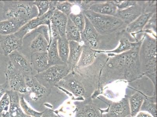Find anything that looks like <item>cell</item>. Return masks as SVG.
I'll return each instance as SVG.
<instances>
[{
  "mask_svg": "<svg viewBox=\"0 0 157 117\" xmlns=\"http://www.w3.org/2000/svg\"><path fill=\"white\" fill-rule=\"evenodd\" d=\"M100 73L93 67L71 71L55 86L71 93L77 98L86 99L98 89Z\"/></svg>",
  "mask_w": 157,
  "mask_h": 117,
  "instance_id": "obj_1",
  "label": "cell"
},
{
  "mask_svg": "<svg viewBox=\"0 0 157 117\" xmlns=\"http://www.w3.org/2000/svg\"><path fill=\"white\" fill-rule=\"evenodd\" d=\"M141 70L144 75L149 78L155 88L156 95L157 40L145 33L139 51Z\"/></svg>",
  "mask_w": 157,
  "mask_h": 117,
  "instance_id": "obj_2",
  "label": "cell"
},
{
  "mask_svg": "<svg viewBox=\"0 0 157 117\" xmlns=\"http://www.w3.org/2000/svg\"><path fill=\"white\" fill-rule=\"evenodd\" d=\"M108 54L109 58L101 70L98 89L113 81L125 78V52L117 55Z\"/></svg>",
  "mask_w": 157,
  "mask_h": 117,
  "instance_id": "obj_3",
  "label": "cell"
},
{
  "mask_svg": "<svg viewBox=\"0 0 157 117\" xmlns=\"http://www.w3.org/2000/svg\"><path fill=\"white\" fill-rule=\"evenodd\" d=\"M3 16L6 19H13L28 22L38 17V11L34 1H3Z\"/></svg>",
  "mask_w": 157,
  "mask_h": 117,
  "instance_id": "obj_4",
  "label": "cell"
},
{
  "mask_svg": "<svg viewBox=\"0 0 157 117\" xmlns=\"http://www.w3.org/2000/svg\"><path fill=\"white\" fill-rule=\"evenodd\" d=\"M81 11L99 35L103 36L125 30L127 26L121 19L113 16L101 15L90 10Z\"/></svg>",
  "mask_w": 157,
  "mask_h": 117,
  "instance_id": "obj_5",
  "label": "cell"
},
{
  "mask_svg": "<svg viewBox=\"0 0 157 117\" xmlns=\"http://www.w3.org/2000/svg\"><path fill=\"white\" fill-rule=\"evenodd\" d=\"M71 71L67 64L55 65L50 66L44 72L37 74L35 77L41 85L51 89Z\"/></svg>",
  "mask_w": 157,
  "mask_h": 117,
  "instance_id": "obj_6",
  "label": "cell"
},
{
  "mask_svg": "<svg viewBox=\"0 0 157 117\" xmlns=\"http://www.w3.org/2000/svg\"><path fill=\"white\" fill-rule=\"evenodd\" d=\"M142 42V41L136 46L125 52V78L128 82H134L144 75L139 57L140 47Z\"/></svg>",
  "mask_w": 157,
  "mask_h": 117,
  "instance_id": "obj_7",
  "label": "cell"
},
{
  "mask_svg": "<svg viewBox=\"0 0 157 117\" xmlns=\"http://www.w3.org/2000/svg\"><path fill=\"white\" fill-rule=\"evenodd\" d=\"M5 74L10 90L20 95H24L26 93L25 76L14 66L10 61L7 64Z\"/></svg>",
  "mask_w": 157,
  "mask_h": 117,
  "instance_id": "obj_8",
  "label": "cell"
},
{
  "mask_svg": "<svg viewBox=\"0 0 157 117\" xmlns=\"http://www.w3.org/2000/svg\"><path fill=\"white\" fill-rule=\"evenodd\" d=\"M27 92L25 97L33 102H41L48 96L51 89H48L38 82L35 75L25 76Z\"/></svg>",
  "mask_w": 157,
  "mask_h": 117,
  "instance_id": "obj_9",
  "label": "cell"
},
{
  "mask_svg": "<svg viewBox=\"0 0 157 117\" xmlns=\"http://www.w3.org/2000/svg\"><path fill=\"white\" fill-rule=\"evenodd\" d=\"M85 27L81 33V42L83 43L84 45L92 49L100 51L102 36L99 35L85 16Z\"/></svg>",
  "mask_w": 157,
  "mask_h": 117,
  "instance_id": "obj_10",
  "label": "cell"
},
{
  "mask_svg": "<svg viewBox=\"0 0 157 117\" xmlns=\"http://www.w3.org/2000/svg\"><path fill=\"white\" fill-rule=\"evenodd\" d=\"M55 10L49 9L46 13L42 16L37 17L31 20L15 34L23 39L24 37L28 33L41 25H47L49 28V31H51V20Z\"/></svg>",
  "mask_w": 157,
  "mask_h": 117,
  "instance_id": "obj_11",
  "label": "cell"
},
{
  "mask_svg": "<svg viewBox=\"0 0 157 117\" xmlns=\"http://www.w3.org/2000/svg\"><path fill=\"white\" fill-rule=\"evenodd\" d=\"M23 39L16 34L0 36V52L5 56L11 53L19 51L22 48Z\"/></svg>",
  "mask_w": 157,
  "mask_h": 117,
  "instance_id": "obj_12",
  "label": "cell"
},
{
  "mask_svg": "<svg viewBox=\"0 0 157 117\" xmlns=\"http://www.w3.org/2000/svg\"><path fill=\"white\" fill-rule=\"evenodd\" d=\"M145 2V1H138L137 5L127 9H118L115 16L119 18L128 25L144 13Z\"/></svg>",
  "mask_w": 157,
  "mask_h": 117,
  "instance_id": "obj_13",
  "label": "cell"
},
{
  "mask_svg": "<svg viewBox=\"0 0 157 117\" xmlns=\"http://www.w3.org/2000/svg\"><path fill=\"white\" fill-rule=\"evenodd\" d=\"M89 98L82 102H75L76 111L75 117H103L100 108Z\"/></svg>",
  "mask_w": 157,
  "mask_h": 117,
  "instance_id": "obj_14",
  "label": "cell"
},
{
  "mask_svg": "<svg viewBox=\"0 0 157 117\" xmlns=\"http://www.w3.org/2000/svg\"><path fill=\"white\" fill-rule=\"evenodd\" d=\"M10 61L14 66L24 76H34L31 61L22 53L16 51L9 55Z\"/></svg>",
  "mask_w": 157,
  "mask_h": 117,
  "instance_id": "obj_15",
  "label": "cell"
},
{
  "mask_svg": "<svg viewBox=\"0 0 157 117\" xmlns=\"http://www.w3.org/2000/svg\"><path fill=\"white\" fill-rule=\"evenodd\" d=\"M131 116L129 100L125 96L118 102L111 104L108 109L107 117H128Z\"/></svg>",
  "mask_w": 157,
  "mask_h": 117,
  "instance_id": "obj_16",
  "label": "cell"
},
{
  "mask_svg": "<svg viewBox=\"0 0 157 117\" xmlns=\"http://www.w3.org/2000/svg\"><path fill=\"white\" fill-rule=\"evenodd\" d=\"M10 99L9 111L2 117H31L25 115L20 104L19 94L9 90L7 91Z\"/></svg>",
  "mask_w": 157,
  "mask_h": 117,
  "instance_id": "obj_17",
  "label": "cell"
},
{
  "mask_svg": "<svg viewBox=\"0 0 157 117\" xmlns=\"http://www.w3.org/2000/svg\"><path fill=\"white\" fill-rule=\"evenodd\" d=\"M31 63L37 74L45 71L49 67L48 51L31 53Z\"/></svg>",
  "mask_w": 157,
  "mask_h": 117,
  "instance_id": "obj_18",
  "label": "cell"
},
{
  "mask_svg": "<svg viewBox=\"0 0 157 117\" xmlns=\"http://www.w3.org/2000/svg\"><path fill=\"white\" fill-rule=\"evenodd\" d=\"M154 13H144L135 21L127 25L125 29V32L132 34L133 36L137 33L142 32L144 27Z\"/></svg>",
  "mask_w": 157,
  "mask_h": 117,
  "instance_id": "obj_19",
  "label": "cell"
},
{
  "mask_svg": "<svg viewBox=\"0 0 157 117\" xmlns=\"http://www.w3.org/2000/svg\"><path fill=\"white\" fill-rule=\"evenodd\" d=\"M68 18L65 14L56 9L51 18V28L56 30L60 37L66 36V28Z\"/></svg>",
  "mask_w": 157,
  "mask_h": 117,
  "instance_id": "obj_20",
  "label": "cell"
},
{
  "mask_svg": "<svg viewBox=\"0 0 157 117\" xmlns=\"http://www.w3.org/2000/svg\"><path fill=\"white\" fill-rule=\"evenodd\" d=\"M27 23L28 22L13 19L0 21V36L15 34Z\"/></svg>",
  "mask_w": 157,
  "mask_h": 117,
  "instance_id": "obj_21",
  "label": "cell"
},
{
  "mask_svg": "<svg viewBox=\"0 0 157 117\" xmlns=\"http://www.w3.org/2000/svg\"><path fill=\"white\" fill-rule=\"evenodd\" d=\"M69 53L67 64L72 71L76 67L80 58L83 45L74 41H69Z\"/></svg>",
  "mask_w": 157,
  "mask_h": 117,
  "instance_id": "obj_22",
  "label": "cell"
},
{
  "mask_svg": "<svg viewBox=\"0 0 157 117\" xmlns=\"http://www.w3.org/2000/svg\"><path fill=\"white\" fill-rule=\"evenodd\" d=\"M97 53L95 50L83 45L80 58L75 68L81 69L92 65L96 59Z\"/></svg>",
  "mask_w": 157,
  "mask_h": 117,
  "instance_id": "obj_23",
  "label": "cell"
},
{
  "mask_svg": "<svg viewBox=\"0 0 157 117\" xmlns=\"http://www.w3.org/2000/svg\"><path fill=\"white\" fill-rule=\"evenodd\" d=\"M90 10L101 15L115 16L118 9L113 1H102L94 4Z\"/></svg>",
  "mask_w": 157,
  "mask_h": 117,
  "instance_id": "obj_24",
  "label": "cell"
},
{
  "mask_svg": "<svg viewBox=\"0 0 157 117\" xmlns=\"http://www.w3.org/2000/svg\"><path fill=\"white\" fill-rule=\"evenodd\" d=\"M142 39L140 41L136 42H131L126 37L123 36L120 39L119 46L116 49L108 51H95L97 52L104 53L105 54H113L117 55L122 53L125 52L132 49L136 45H137L140 43L142 42Z\"/></svg>",
  "mask_w": 157,
  "mask_h": 117,
  "instance_id": "obj_25",
  "label": "cell"
},
{
  "mask_svg": "<svg viewBox=\"0 0 157 117\" xmlns=\"http://www.w3.org/2000/svg\"><path fill=\"white\" fill-rule=\"evenodd\" d=\"M145 96L142 92L137 91L128 97L131 117H135L140 112Z\"/></svg>",
  "mask_w": 157,
  "mask_h": 117,
  "instance_id": "obj_26",
  "label": "cell"
},
{
  "mask_svg": "<svg viewBox=\"0 0 157 117\" xmlns=\"http://www.w3.org/2000/svg\"><path fill=\"white\" fill-rule=\"evenodd\" d=\"M48 48L49 43L45 36L40 33L35 37L29 45V49L31 53L46 52Z\"/></svg>",
  "mask_w": 157,
  "mask_h": 117,
  "instance_id": "obj_27",
  "label": "cell"
},
{
  "mask_svg": "<svg viewBox=\"0 0 157 117\" xmlns=\"http://www.w3.org/2000/svg\"><path fill=\"white\" fill-rule=\"evenodd\" d=\"M49 67L55 65H63L60 58L57 46V40H52L48 51Z\"/></svg>",
  "mask_w": 157,
  "mask_h": 117,
  "instance_id": "obj_28",
  "label": "cell"
},
{
  "mask_svg": "<svg viewBox=\"0 0 157 117\" xmlns=\"http://www.w3.org/2000/svg\"><path fill=\"white\" fill-rule=\"evenodd\" d=\"M65 36L68 41H76L80 43L81 42V32L68 17L66 28Z\"/></svg>",
  "mask_w": 157,
  "mask_h": 117,
  "instance_id": "obj_29",
  "label": "cell"
},
{
  "mask_svg": "<svg viewBox=\"0 0 157 117\" xmlns=\"http://www.w3.org/2000/svg\"><path fill=\"white\" fill-rule=\"evenodd\" d=\"M58 53L61 61L67 64L69 53V41L66 37H60L57 40Z\"/></svg>",
  "mask_w": 157,
  "mask_h": 117,
  "instance_id": "obj_30",
  "label": "cell"
},
{
  "mask_svg": "<svg viewBox=\"0 0 157 117\" xmlns=\"http://www.w3.org/2000/svg\"><path fill=\"white\" fill-rule=\"evenodd\" d=\"M140 111L148 112L152 116L157 117L156 96H145Z\"/></svg>",
  "mask_w": 157,
  "mask_h": 117,
  "instance_id": "obj_31",
  "label": "cell"
},
{
  "mask_svg": "<svg viewBox=\"0 0 157 117\" xmlns=\"http://www.w3.org/2000/svg\"><path fill=\"white\" fill-rule=\"evenodd\" d=\"M20 95V104L24 113L31 117H41L44 111L39 112L35 110L27 103L23 95Z\"/></svg>",
  "mask_w": 157,
  "mask_h": 117,
  "instance_id": "obj_32",
  "label": "cell"
},
{
  "mask_svg": "<svg viewBox=\"0 0 157 117\" xmlns=\"http://www.w3.org/2000/svg\"><path fill=\"white\" fill-rule=\"evenodd\" d=\"M68 17L72 21L75 26L78 28L81 33L83 31L85 25V15H84L82 11L78 14L72 13Z\"/></svg>",
  "mask_w": 157,
  "mask_h": 117,
  "instance_id": "obj_33",
  "label": "cell"
},
{
  "mask_svg": "<svg viewBox=\"0 0 157 117\" xmlns=\"http://www.w3.org/2000/svg\"><path fill=\"white\" fill-rule=\"evenodd\" d=\"M74 5L71 1H58L56 9L68 17L72 13V8Z\"/></svg>",
  "mask_w": 157,
  "mask_h": 117,
  "instance_id": "obj_34",
  "label": "cell"
},
{
  "mask_svg": "<svg viewBox=\"0 0 157 117\" xmlns=\"http://www.w3.org/2000/svg\"><path fill=\"white\" fill-rule=\"evenodd\" d=\"M50 1H34L33 4L38 9V17L42 16L49 10Z\"/></svg>",
  "mask_w": 157,
  "mask_h": 117,
  "instance_id": "obj_35",
  "label": "cell"
},
{
  "mask_svg": "<svg viewBox=\"0 0 157 117\" xmlns=\"http://www.w3.org/2000/svg\"><path fill=\"white\" fill-rule=\"evenodd\" d=\"M155 31V33L157 32V13L155 12L153 14L147 23L144 28L143 32L145 33H151V31Z\"/></svg>",
  "mask_w": 157,
  "mask_h": 117,
  "instance_id": "obj_36",
  "label": "cell"
},
{
  "mask_svg": "<svg viewBox=\"0 0 157 117\" xmlns=\"http://www.w3.org/2000/svg\"><path fill=\"white\" fill-rule=\"evenodd\" d=\"M10 106V97L6 92L0 100V115L2 116L8 112Z\"/></svg>",
  "mask_w": 157,
  "mask_h": 117,
  "instance_id": "obj_37",
  "label": "cell"
},
{
  "mask_svg": "<svg viewBox=\"0 0 157 117\" xmlns=\"http://www.w3.org/2000/svg\"><path fill=\"white\" fill-rule=\"evenodd\" d=\"M138 2V1H121V2L116 6L118 10L125 9L137 5Z\"/></svg>",
  "mask_w": 157,
  "mask_h": 117,
  "instance_id": "obj_38",
  "label": "cell"
},
{
  "mask_svg": "<svg viewBox=\"0 0 157 117\" xmlns=\"http://www.w3.org/2000/svg\"><path fill=\"white\" fill-rule=\"evenodd\" d=\"M102 1H81L80 4L78 5L81 11H87L90 10V7L94 4L102 2Z\"/></svg>",
  "mask_w": 157,
  "mask_h": 117,
  "instance_id": "obj_39",
  "label": "cell"
},
{
  "mask_svg": "<svg viewBox=\"0 0 157 117\" xmlns=\"http://www.w3.org/2000/svg\"><path fill=\"white\" fill-rule=\"evenodd\" d=\"M41 117H64L57 114L55 111L52 110L47 108L44 111L43 114Z\"/></svg>",
  "mask_w": 157,
  "mask_h": 117,
  "instance_id": "obj_40",
  "label": "cell"
},
{
  "mask_svg": "<svg viewBox=\"0 0 157 117\" xmlns=\"http://www.w3.org/2000/svg\"><path fill=\"white\" fill-rule=\"evenodd\" d=\"M10 88L8 82L6 80L4 84L0 85V100L4 95L6 93L7 91L9 90Z\"/></svg>",
  "mask_w": 157,
  "mask_h": 117,
  "instance_id": "obj_41",
  "label": "cell"
},
{
  "mask_svg": "<svg viewBox=\"0 0 157 117\" xmlns=\"http://www.w3.org/2000/svg\"><path fill=\"white\" fill-rule=\"evenodd\" d=\"M136 117H154L152 115L144 111H140L138 113Z\"/></svg>",
  "mask_w": 157,
  "mask_h": 117,
  "instance_id": "obj_42",
  "label": "cell"
},
{
  "mask_svg": "<svg viewBox=\"0 0 157 117\" xmlns=\"http://www.w3.org/2000/svg\"><path fill=\"white\" fill-rule=\"evenodd\" d=\"M0 117H2L1 116V115H0Z\"/></svg>",
  "mask_w": 157,
  "mask_h": 117,
  "instance_id": "obj_43",
  "label": "cell"
}]
</instances>
